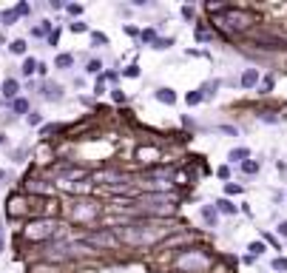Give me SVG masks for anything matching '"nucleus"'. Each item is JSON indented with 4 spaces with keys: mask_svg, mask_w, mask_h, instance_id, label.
<instances>
[{
    "mask_svg": "<svg viewBox=\"0 0 287 273\" xmlns=\"http://www.w3.org/2000/svg\"><path fill=\"white\" fill-rule=\"evenodd\" d=\"M17 9H12V12H3L0 14V26H14V20H17Z\"/></svg>",
    "mask_w": 287,
    "mask_h": 273,
    "instance_id": "4468645a",
    "label": "nucleus"
},
{
    "mask_svg": "<svg viewBox=\"0 0 287 273\" xmlns=\"http://www.w3.org/2000/svg\"><path fill=\"white\" fill-rule=\"evenodd\" d=\"M57 43H60V31H51V34H49V46H57Z\"/></svg>",
    "mask_w": 287,
    "mask_h": 273,
    "instance_id": "7c9ffc66",
    "label": "nucleus"
},
{
    "mask_svg": "<svg viewBox=\"0 0 287 273\" xmlns=\"http://www.w3.org/2000/svg\"><path fill=\"white\" fill-rule=\"evenodd\" d=\"M259 120L267 122V125H276V122H281V117L276 111H259Z\"/></svg>",
    "mask_w": 287,
    "mask_h": 273,
    "instance_id": "ddd939ff",
    "label": "nucleus"
},
{
    "mask_svg": "<svg viewBox=\"0 0 287 273\" xmlns=\"http://www.w3.org/2000/svg\"><path fill=\"white\" fill-rule=\"evenodd\" d=\"M247 250H251V256H262L264 253V242H251Z\"/></svg>",
    "mask_w": 287,
    "mask_h": 273,
    "instance_id": "393cba45",
    "label": "nucleus"
},
{
    "mask_svg": "<svg viewBox=\"0 0 287 273\" xmlns=\"http://www.w3.org/2000/svg\"><path fill=\"white\" fill-rule=\"evenodd\" d=\"M122 74H125V77H140V66H128Z\"/></svg>",
    "mask_w": 287,
    "mask_h": 273,
    "instance_id": "c756f323",
    "label": "nucleus"
},
{
    "mask_svg": "<svg viewBox=\"0 0 287 273\" xmlns=\"http://www.w3.org/2000/svg\"><path fill=\"white\" fill-rule=\"evenodd\" d=\"M0 91H3V97H6V100H17L20 83L14 77H6V80H3V85H0Z\"/></svg>",
    "mask_w": 287,
    "mask_h": 273,
    "instance_id": "f257e3e1",
    "label": "nucleus"
},
{
    "mask_svg": "<svg viewBox=\"0 0 287 273\" xmlns=\"http://www.w3.org/2000/svg\"><path fill=\"white\" fill-rule=\"evenodd\" d=\"M157 100H159V103L174 105V103H177V91H174V88H157Z\"/></svg>",
    "mask_w": 287,
    "mask_h": 273,
    "instance_id": "20e7f679",
    "label": "nucleus"
},
{
    "mask_svg": "<svg viewBox=\"0 0 287 273\" xmlns=\"http://www.w3.org/2000/svg\"><path fill=\"white\" fill-rule=\"evenodd\" d=\"M88 242H94V245H108V248H114V245H117V236H114V233H91V236H88Z\"/></svg>",
    "mask_w": 287,
    "mask_h": 273,
    "instance_id": "7ed1b4c3",
    "label": "nucleus"
},
{
    "mask_svg": "<svg viewBox=\"0 0 287 273\" xmlns=\"http://www.w3.org/2000/svg\"><path fill=\"white\" fill-rule=\"evenodd\" d=\"M273 270L287 273V259H284V256H276V259H273Z\"/></svg>",
    "mask_w": 287,
    "mask_h": 273,
    "instance_id": "5701e85b",
    "label": "nucleus"
},
{
    "mask_svg": "<svg viewBox=\"0 0 287 273\" xmlns=\"http://www.w3.org/2000/svg\"><path fill=\"white\" fill-rule=\"evenodd\" d=\"M100 68H103V63H100V60H88V68H86V71H88V74H100Z\"/></svg>",
    "mask_w": 287,
    "mask_h": 273,
    "instance_id": "cd10ccee",
    "label": "nucleus"
},
{
    "mask_svg": "<svg viewBox=\"0 0 287 273\" xmlns=\"http://www.w3.org/2000/svg\"><path fill=\"white\" fill-rule=\"evenodd\" d=\"M43 97L46 100H63V88L60 85H43Z\"/></svg>",
    "mask_w": 287,
    "mask_h": 273,
    "instance_id": "1a4fd4ad",
    "label": "nucleus"
},
{
    "mask_svg": "<svg viewBox=\"0 0 287 273\" xmlns=\"http://www.w3.org/2000/svg\"><path fill=\"white\" fill-rule=\"evenodd\" d=\"M26 49H29L26 40H12L9 43V51H12V54H26Z\"/></svg>",
    "mask_w": 287,
    "mask_h": 273,
    "instance_id": "2eb2a0df",
    "label": "nucleus"
},
{
    "mask_svg": "<svg viewBox=\"0 0 287 273\" xmlns=\"http://www.w3.org/2000/svg\"><path fill=\"white\" fill-rule=\"evenodd\" d=\"M14 9H17V14H20V17H23V14H29V3H17Z\"/></svg>",
    "mask_w": 287,
    "mask_h": 273,
    "instance_id": "473e14b6",
    "label": "nucleus"
},
{
    "mask_svg": "<svg viewBox=\"0 0 287 273\" xmlns=\"http://www.w3.org/2000/svg\"><path fill=\"white\" fill-rule=\"evenodd\" d=\"M182 17L185 20H194V6H182Z\"/></svg>",
    "mask_w": 287,
    "mask_h": 273,
    "instance_id": "2f4dec72",
    "label": "nucleus"
},
{
    "mask_svg": "<svg viewBox=\"0 0 287 273\" xmlns=\"http://www.w3.org/2000/svg\"><path fill=\"white\" fill-rule=\"evenodd\" d=\"M3 142H6V134H0V145H3Z\"/></svg>",
    "mask_w": 287,
    "mask_h": 273,
    "instance_id": "e433bc0d",
    "label": "nucleus"
},
{
    "mask_svg": "<svg viewBox=\"0 0 287 273\" xmlns=\"http://www.w3.org/2000/svg\"><path fill=\"white\" fill-rule=\"evenodd\" d=\"M225 194H227V196L242 194V185H236V182H227V185H225Z\"/></svg>",
    "mask_w": 287,
    "mask_h": 273,
    "instance_id": "a878e982",
    "label": "nucleus"
},
{
    "mask_svg": "<svg viewBox=\"0 0 287 273\" xmlns=\"http://www.w3.org/2000/svg\"><path fill=\"white\" fill-rule=\"evenodd\" d=\"M168 46H174V37H157V43H154V49H168Z\"/></svg>",
    "mask_w": 287,
    "mask_h": 273,
    "instance_id": "b1692460",
    "label": "nucleus"
},
{
    "mask_svg": "<svg viewBox=\"0 0 287 273\" xmlns=\"http://www.w3.org/2000/svg\"><path fill=\"white\" fill-rule=\"evenodd\" d=\"M279 233H281V236H284V239H287V219H284V222H281V225H279Z\"/></svg>",
    "mask_w": 287,
    "mask_h": 273,
    "instance_id": "f704fd0d",
    "label": "nucleus"
},
{
    "mask_svg": "<svg viewBox=\"0 0 287 273\" xmlns=\"http://www.w3.org/2000/svg\"><path fill=\"white\" fill-rule=\"evenodd\" d=\"M111 100H114V103H125V91L114 88V91H111Z\"/></svg>",
    "mask_w": 287,
    "mask_h": 273,
    "instance_id": "c85d7f7f",
    "label": "nucleus"
},
{
    "mask_svg": "<svg viewBox=\"0 0 287 273\" xmlns=\"http://www.w3.org/2000/svg\"><path fill=\"white\" fill-rule=\"evenodd\" d=\"M140 37H142V43H157V29H142Z\"/></svg>",
    "mask_w": 287,
    "mask_h": 273,
    "instance_id": "a211bd4d",
    "label": "nucleus"
},
{
    "mask_svg": "<svg viewBox=\"0 0 287 273\" xmlns=\"http://www.w3.org/2000/svg\"><path fill=\"white\" fill-rule=\"evenodd\" d=\"M216 211H219V213H236V205H233V202L231 199H216Z\"/></svg>",
    "mask_w": 287,
    "mask_h": 273,
    "instance_id": "9b49d317",
    "label": "nucleus"
},
{
    "mask_svg": "<svg viewBox=\"0 0 287 273\" xmlns=\"http://www.w3.org/2000/svg\"><path fill=\"white\" fill-rule=\"evenodd\" d=\"M94 91H97V94H103V91H105V80H103V77L97 80V85H94Z\"/></svg>",
    "mask_w": 287,
    "mask_h": 273,
    "instance_id": "72a5a7b5",
    "label": "nucleus"
},
{
    "mask_svg": "<svg viewBox=\"0 0 287 273\" xmlns=\"http://www.w3.org/2000/svg\"><path fill=\"white\" fill-rule=\"evenodd\" d=\"M202 100H205V97H202V91H199V88H196V91H188V94H185V103H188V105H199Z\"/></svg>",
    "mask_w": 287,
    "mask_h": 273,
    "instance_id": "dca6fc26",
    "label": "nucleus"
},
{
    "mask_svg": "<svg viewBox=\"0 0 287 273\" xmlns=\"http://www.w3.org/2000/svg\"><path fill=\"white\" fill-rule=\"evenodd\" d=\"M37 66H40V63H37L34 57H26L23 66H20V74H23V77H31V74L37 71Z\"/></svg>",
    "mask_w": 287,
    "mask_h": 273,
    "instance_id": "6e6552de",
    "label": "nucleus"
},
{
    "mask_svg": "<svg viewBox=\"0 0 287 273\" xmlns=\"http://www.w3.org/2000/svg\"><path fill=\"white\" fill-rule=\"evenodd\" d=\"M239 85H242V88H256L259 85V68H247V71L242 74V80H239Z\"/></svg>",
    "mask_w": 287,
    "mask_h": 273,
    "instance_id": "f03ea898",
    "label": "nucleus"
},
{
    "mask_svg": "<svg viewBox=\"0 0 287 273\" xmlns=\"http://www.w3.org/2000/svg\"><path fill=\"white\" fill-rule=\"evenodd\" d=\"M242 171L244 174H259V171H262V159H247V162H242Z\"/></svg>",
    "mask_w": 287,
    "mask_h": 273,
    "instance_id": "9d476101",
    "label": "nucleus"
},
{
    "mask_svg": "<svg viewBox=\"0 0 287 273\" xmlns=\"http://www.w3.org/2000/svg\"><path fill=\"white\" fill-rule=\"evenodd\" d=\"M256 88H259V94H270V88H273V77H262Z\"/></svg>",
    "mask_w": 287,
    "mask_h": 273,
    "instance_id": "f3484780",
    "label": "nucleus"
},
{
    "mask_svg": "<svg viewBox=\"0 0 287 273\" xmlns=\"http://www.w3.org/2000/svg\"><path fill=\"white\" fill-rule=\"evenodd\" d=\"M66 12H68V14H74V17H80V14H83V6H80V3H68Z\"/></svg>",
    "mask_w": 287,
    "mask_h": 273,
    "instance_id": "bb28decb",
    "label": "nucleus"
},
{
    "mask_svg": "<svg viewBox=\"0 0 287 273\" xmlns=\"http://www.w3.org/2000/svg\"><path fill=\"white\" fill-rule=\"evenodd\" d=\"M68 31H74V34H83V31H88V26L83 23V20H74V23H68Z\"/></svg>",
    "mask_w": 287,
    "mask_h": 273,
    "instance_id": "412c9836",
    "label": "nucleus"
},
{
    "mask_svg": "<svg viewBox=\"0 0 287 273\" xmlns=\"http://www.w3.org/2000/svg\"><path fill=\"white\" fill-rule=\"evenodd\" d=\"M12 111L14 114H29V100H23V97L12 100Z\"/></svg>",
    "mask_w": 287,
    "mask_h": 273,
    "instance_id": "f8f14e48",
    "label": "nucleus"
},
{
    "mask_svg": "<svg viewBox=\"0 0 287 273\" xmlns=\"http://www.w3.org/2000/svg\"><path fill=\"white\" fill-rule=\"evenodd\" d=\"M26 122H29V125H40V122H43V114H40V111H29V114H26Z\"/></svg>",
    "mask_w": 287,
    "mask_h": 273,
    "instance_id": "6ab92c4d",
    "label": "nucleus"
},
{
    "mask_svg": "<svg viewBox=\"0 0 287 273\" xmlns=\"http://www.w3.org/2000/svg\"><path fill=\"white\" fill-rule=\"evenodd\" d=\"M91 43L94 46H108V37H105L103 31H91Z\"/></svg>",
    "mask_w": 287,
    "mask_h": 273,
    "instance_id": "4be33fe9",
    "label": "nucleus"
},
{
    "mask_svg": "<svg viewBox=\"0 0 287 273\" xmlns=\"http://www.w3.org/2000/svg\"><path fill=\"white\" fill-rule=\"evenodd\" d=\"M3 179H6V171H3V168H0V182H3Z\"/></svg>",
    "mask_w": 287,
    "mask_h": 273,
    "instance_id": "c9c22d12",
    "label": "nucleus"
},
{
    "mask_svg": "<svg viewBox=\"0 0 287 273\" xmlns=\"http://www.w3.org/2000/svg\"><path fill=\"white\" fill-rule=\"evenodd\" d=\"M227 159H231V162H247V159H251V151H247V148H233L231 154H227Z\"/></svg>",
    "mask_w": 287,
    "mask_h": 273,
    "instance_id": "39448f33",
    "label": "nucleus"
},
{
    "mask_svg": "<svg viewBox=\"0 0 287 273\" xmlns=\"http://www.w3.org/2000/svg\"><path fill=\"white\" fill-rule=\"evenodd\" d=\"M219 80H214V83H208V85H205V88H199L202 91V97H211V94H216V88H219Z\"/></svg>",
    "mask_w": 287,
    "mask_h": 273,
    "instance_id": "aec40b11",
    "label": "nucleus"
},
{
    "mask_svg": "<svg viewBox=\"0 0 287 273\" xmlns=\"http://www.w3.org/2000/svg\"><path fill=\"white\" fill-rule=\"evenodd\" d=\"M74 66V54H57L54 57V68H60V71H66V68Z\"/></svg>",
    "mask_w": 287,
    "mask_h": 273,
    "instance_id": "0eeeda50",
    "label": "nucleus"
},
{
    "mask_svg": "<svg viewBox=\"0 0 287 273\" xmlns=\"http://www.w3.org/2000/svg\"><path fill=\"white\" fill-rule=\"evenodd\" d=\"M202 219H205V225H211V228H214V225L219 222V213H216V208L205 205V208H202Z\"/></svg>",
    "mask_w": 287,
    "mask_h": 273,
    "instance_id": "423d86ee",
    "label": "nucleus"
}]
</instances>
